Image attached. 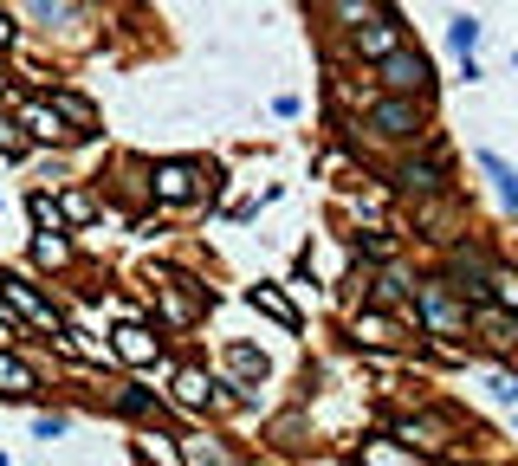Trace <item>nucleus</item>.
Here are the masks:
<instances>
[{"mask_svg": "<svg viewBox=\"0 0 518 466\" xmlns=\"http://www.w3.org/2000/svg\"><path fill=\"white\" fill-rule=\"evenodd\" d=\"M415 318L428 324L434 337H454V331L473 324V311H467V298L454 292V279H421L415 285Z\"/></svg>", "mask_w": 518, "mask_h": 466, "instance_id": "nucleus-1", "label": "nucleus"}, {"mask_svg": "<svg viewBox=\"0 0 518 466\" xmlns=\"http://www.w3.org/2000/svg\"><path fill=\"white\" fill-rule=\"evenodd\" d=\"M376 78H383L389 98H428L434 65H428V52H421V46H402V52H389V59L376 65Z\"/></svg>", "mask_w": 518, "mask_h": 466, "instance_id": "nucleus-2", "label": "nucleus"}, {"mask_svg": "<svg viewBox=\"0 0 518 466\" xmlns=\"http://www.w3.org/2000/svg\"><path fill=\"white\" fill-rule=\"evenodd\" d=\"M370 130L383 136V143H415V136L428 130V104L421 98H376L370 104Z\"/></svg>", "mask_w": 518, "mask_h": 466, "instance_id": "nucleus-3", "label": "nucleus"}, {"mask_svg": "<svg viewBox=\"0 0 518 466\" xmlns=\"http://www.w3.org/2000/svg\"><path fill=\"white\" fill-rule=\"evenodd\" d=\"M149 195H156L162 208L195 201L201 195V162H156V169H149Z\"/></svg>", "mask_w": 518, "mask_h": 466, "instance_id": "nucleus-4", "label": "nucleus"}, {"mask_svg": "<svg viewBox=\"0 0 518 466\" xmlns=\"http://www.w3.org/2000/svg\"><path fill=\"white\" fill-rule=\"evenodd\" d=\"M0 298H7V305L20 311L26 324H39L46 337H65V318H59V305H52V298H39L26 279H0Z\"/></svg>", "mask_w": 518, "mask_h": 466, "instance_id": "nucleus-5", "label": "nucleus"}, {"mask_svg": "<svg viewBox=\"0 0 518 466\" xmlns=\"http://www.w3.org/2000/svg\"><path fill=\"white\" fill-rule=\"evenodd\" d=\"M156 292H162V311H169V324H195V318H201V305H208V285L175 279V272H162Z\"/></svg>", "mask_w": 518, "mask_h": 466, "instance_id": "nucleus-6", "label": "nucleus"}, {"mask_svg": "<svg viewBox=\"0 0 518 466\" xmlns=\"http://www.w3.org/2000/svg\"><path fill=\"white\" fill-rule=\"evenodd\" d=\"M402 46H408V39H402V13H395V7H383L370 26H357V52L376 59V65H383L389 52H402Z\"/></svg>", "mask_w": 518, "mask_h": 466, "instance_id": "nucleus-7", "label": "nucleus"}, {"mask_svg": "<svg viewBox=\"0 0 518 466\" xmlns=\"http://www.w3.org/2000/svg\"><path fill=\"white\" fill-rule=\"evenodd\" d=\"M20 130L39 136V143H72V123L52 111V98H26L20 104Z\"/></svg>", "mask_w": 518, "mask_h": 466, "instance_id": "nucleus-8", "label": "nucleus"}, {"mask_svg": "<svg viewBox=\"0 0 518 466\" xmlns=\"http://www.w3.org/2000/svg\"><path fill=\"white\" fill-rule=\"evenodd\" d=\"M395 441L415 447V454H434V447L454 441V428H447L441 415H408V421H395Z\"/></svg>", "mask_w": 518, "mask_h": 466, "instance_id": "nucleus-9", "label": "nucleus"}, {"mask_svg": "<svg viewBox=\"0 0 518 466\" xmlns=\"http://www.w3.org/2000/svg\"><path fill=\"white\" fill-rule=\"evenodd\" d=\"M175 402L182 408H227L234 395H227V382L201 376V369H182V376H175Z\"/></svg>", "mask_w": 518, "mask_h": 466, "instance_id": "nucleus-10", "label": "nucleus"}, {"mask_svg": "<svg viewBox=\"0 0 518 466\" xmlns=\"http://www.w3.org/2000/svg\"><path fill=\"white\" fill-rule=\"evenodd\" d=\"M117 356L143 369V363H156V356H162V337L143 331V324H117Z\"/></svg>", "mask_w": 518, "mask_h": 466, "instance_id": "nucleus-11", "label": "nucleus"}, {"mask_svg": "<svg viewBox=\"0 0 518 466\" xmlns=\"http://www.w3.org/2000/svg\"><path fill=\"white\" fill-rule=\"evenodd\" d=\"M363 466H428V454L402 447L395 434H376V441H363Z\"/></svg>", "mask_w": 518, "mask_h": 466, "instance_id": "nucleus-12", "label": "nucleus"}, {"mask_svg": "<svg viewBox=\"0 0 518 466\" xmlns=\"http://www.w3.org/2000/svg\"><path fill=\"white\" fill-rule=\"evenodd\" d=\"M182 466H240L227 454V441H214V434H188L182 441Z\"/></svg>", "mask_w": 518, "mask_h": 466, "instance_id": "nucleus-13", "label": "nucleus"}, {"mask_svg": "<svg viewBox=\"0 0 518 466\" xmlns=\"http://www.w3.org/2000/svg\"><path fill=\"white\" fill-rule=\"evenodd\" d=\"M480 169H486V182L499 188V201H506V208H518V169L506 156H493V149H480Z\"/></svg>", "mask_w": 518, "mask_h": 466, "instance_id": "nucleus-14", "label": "nucleus"}, {"mask_svg": "<svg viewBox=\"0 0 518 466\" xmlns=\"http://www.w3.org/2000/svg\"><path fill=\"white\" fill-rule=\"evenodd\" d=\"M402 188H408V195H441V162H434V156L402 162Z\"/></svg>", "mask_w": 518, "mask_h": 466, "instance_id": "nucleus-15", "label": "nucleus"}, {"mask_svg": "<svg viewBox=\"0 0 518 466\" xmlns=\"http://www.w3.org/2000/svg\"><path fill=\"white\" fill-rule=\"evenodd\" d=\"M480 33H486V26L473 20V13H454V20H447V46L460 52V65H473V46H480Z\"/></svg>", "mask_w": 518, "mask_h": 466, "instance_id": "nucleus-16", "label": "nucleus"}, {"mask_svg": "<svg viewBox=\"0 0 518 466\" xmlns=\"http://www.w3.org/2000/svg\"><path fill=\"white\" fill-rule=\"evenodd\" d=\"M247 305H253V311H266V318H272V324H285V331H298V311L285 305V298L272 292V285H253V292H247Z\"/></svg>", "mask_w": 518, "mask_h": 466, "instance_id": "nucleus-17", "label": "nucleus"}, {"mask_svg": "<svg viewBox=\"0 0 518 466\" xmlns=\"http://www.w3.org/2000/svg\"><path fill=\"white\" fill-rule=\"evenodd\" d=\"M39 389V376L20 363V356H0V395H33Z\"/></svg>", "mask_w": 518, "mask_h": 466, "instance_id": "nucleus-18", "label": "nucleus"}, {"mask_svg": "<svg viewBox=\"0 0 518 466\" xmlns=\"http://www.w3.org/2000/svg\"><path fill=\"white\" fill-rule=\"evenodd\" d=\"M350 331H357V344H395V324L383 318V311H357Z\"/></svg>", "mask_w": 518, "mask_h": 466, "instance_id": "nucleus-19", "label": "nucleus"}, {"mask_svg": "<svg viewBox=\"0 0 518 466\" xmlns=\"http://www.w3.org/2000/svg\"><path fill=\"white\" fill-rule=\"evenodd\" d=\"M227 369H234L240 382H266V356H259L253 344H234V350H227Z\"/></svg>", "mask_w": 518, "mask_h": 466, "instance_id": "nucleus-20", "label": "nucleus"}, {"mask_svg": "<svg viewBox=\"0 0 518 466\" xmlns=\"http://www.w3.org/2000/svg\"><path fill=\"white\" fill-rule=\"evenodd\" d=\"M33 259H39V266H65V259H72V240H65V233H39Z\"/></svg>", "mask_w": 518, "mask_h": 466, "instance_id": "nucleus-21", "label": "nucleus"}, {"mask_svg": "<svg viewBox=\"0 0 518 466\" xmlns=\"http://www.w3.org/2000/svg\"><path fill=\"white\" fill-rule=\"evenodd\" d=\"M91 214H98V195H91V188H72V195L59 201V221H91Z\"/></svg>", "mask_w": 518, "mask_h": 466, "instance_id": "nucleus-22", "label": "nucleus"}, {"mask_svg": "<svg viewBox=\"0 0 518 466\" xmlns=\"http://www.w3.org/2000/svg\"><path fill=\"white\" fill-rule=\"evenodd\" d=\"M486 285H493V298H499L506 311H518V272H512V266H499V259H493V279H486Z\"/></svg>", "mask_w": 518, "mask_h": 466, "instance_id": "nucleus-23", "label": "nucleus"}, {"mask_svg": "<svg viewBox=\"0 0 518 466\" xmlns=\"http://www.w3.org/2000/svg\"><path fill=\"white\" fill-rule=\"evenodd\" d=\"M33 221H39V233H65V221H59V201H52V195H33Z\"/></svg>", "mask_w": 518, "mask_h": 466, "instance_id": "nucleus-24", "label": "nucleus"}, {"mask_svg": "<svg viewBox=\"0 0 518 466\" xmlns=\"http://www.w3.org/2000/svg\"><path fill=\"white\" fill-rule=\"evenodd\" d=\"M26 149V130H20V117H0V156H20Z\"/></svg>", "mask_w": 518, "mask_h": 466, "instance_id": "nucleus-25", "label": "nucleus"}, {"mask_svg": "<svg viewBox=\"0 0 518 466\" xmlns=\"http://www.w3.org/2000/svg\"><path fill=\"white\" fill-rule=\"evenodd\" d=\"M486 395H493V402H506V408H518V382H512V376H486Z\"/></svg>", "mask_w": 518, "mask_h": 466, "instance_id": "nucleus-26", "label": "nucleus"}, {"mask_svg": "<svg viewBox=\"0 0 518 466\" xmlns=\"http://www.w3.org/2000/svg\"><path fill=\"white\" fill-rule=\"evenodd\" d=\"M33 434H39V441H59V434H65V415H33Z\"/></svg>", "mask_w": 518, "mask_h": 466, "instance_id": "nucleus-27", "label": "nucleus"}, {"mask_svg": "<svg viewBox=\"0 0 518 466\" xmlns=\"http://www.w3.org/2000/svg\"><path fill=\"white\" fill-rule=\"evenodd\" d=\"M7 39H13V13L0 7V46H7Z\"/></svg>", "mask_w": 518, "mask_h": 466, "instance_id": "nucleus-28", "label": "nucleus"}, {"mask_svg": "<svg viewBox=\"0 0 518 466\" xmlns=\"http://www.w3.org/2000/svg\"><path fill=\"white\" fill-rule=\"evenodd\" d=\"M512 65H518V52H512Z\"/></svg>", "mask_w": 518, "mask_h": 466, "instance_id": "nucleus-29", "label": "nucleus"}]
</instances>
